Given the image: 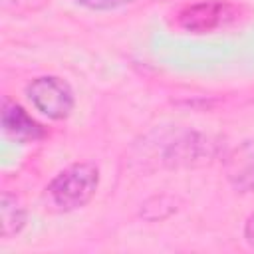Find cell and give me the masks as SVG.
<instances>
[{"label": "cell", "mask_w": 254, "mask_h": 254, "mask_svg": "<svg viewBox=\"0 0 254 254\" xmlns=\"http://www.w3.org/2000/svg\"><path fill=\"white\" fill-rule=\"evenodd\" d=\"M97 187H99V169L93 163L81 161L60 171L46 187V194L58 210L71 212L85 206L95 196Z\"/></svg>", "instance_id": "1"}, {"label": "cell", "mask_w": 254, "mask_h": 254, "mask_svg": "<svg viewBox=\"0 0 254 254\" xmlns=\"http://www.w3.org/2000/svg\"><path fill=\"white\" fill-rule=\"evenodd\" d=\"M220 141L202 135L198 131H175L161 147V165L169 169L179 167H202L212 163L220 155Z\"/></svg>", "instance_id": "2"}, {"label": "cell", "mask_w": 254, "mask_h": 254, "mask_svg": "<svg viewBox=\"0 0 254 254\" xmlns=\"http://www.w3.org/2000/svg\"><path fill=\"white\" fill-rule=\"evenodd\" d=\"M26 95L36 111L54 121L67 119L75 107V97L69 83L58 75H42L32 79L26 87Z\"/></svg>", "instance_id": "3"}, {"label": "cell", "mask_w": 254, "mask_h": 254, "mask_svg": "<svg viewBox=\"0 0 254 254\" xmlns=\"http://www.w3.org/2000/svg\"><path fill=\"white\" fill-rule=\"evenodd\" d=\"M238 8L226 0H204L185 6L177 14V24L190 34H208L218 28H224L236 20Z\"/></svg>", "instance_id": "4"}, {"label": "cell", "mask_w": 254, "mask_h": 254, "mask_svg": "<svg viewBox=\"0 0 254 254\" xmlns=\"http://www.w3.org/2000/svg\"><path fill=\"white\" fill-rule=\"evenodd\" d=\"M0 123L6 137L14 141H38L46 135V129L16 101L4 97L2 109H0Z\"/></svg>", "instance_id": "5"}, {"label": "cell", "mask_w": 254, "mask_h": 254, "mask_svg": "<svg viewBox=\"0 0 254 254\" xmlns=\"http://www.w3.org/2000/svg\"><path fill=\"white\" fill-rule=\"evenodd\" d=\"M226 177L238 192L254 190V141H244L226 157Z\"/></svg>", "instance_id": "6"}, {"label": "cell", "mask_w": 254, "mask_h": 254, "mask_svg": "<svg viewBox=\"0 0 254 254\" xmlns=\"http://www.w3.org/2000/svg\"><path fill=\"white\" fill-rule=\"evenodd\" d=\"M0 236L4 240L20 234L26 226V208L20 198L8 190H4L0 198Z\"/></svg>", "instance_id": "7"}, {"label": "cell", "mask_w": 254, "mask_h": 254, "mask_svg": "<svg viewBox=\"0 0 254 254\" xmlns=\"http://www.w3.org/2000/svg\"><path fill=\"white\" fill-rule=\"evenodd\" d=\"M177 208H179V198H175L173 194H155L141 204L139 216L149 222H161L171 214H175Z\"/></svg>", "instance_id": "8"}, {"label": "cell", "mask_w": 254, "mask_h": 254, "mask_svg": "<svg viewBox=\"0 0 254 254\" xmlns=\"http://www.w3.org/2000/svg\"><path fill=\"white\" fill-rule=\"evenodd\" d=\"M81 6L89 8V10H97V12H103V10H115V8H121L125 4H131L133 0H77Z\"/></svg>", "instance_id": "9"}, {"label": "cell", "mask_w": 254, "mask_h": 254, "mask_svg": "<svg viewBox=\"0 0 254 254\" xmlns=\"http://www.w3.org/2000/svg\"><path fill=\"white\" fill-rule=\"evenodd\" d=\"M244 238L250 246H254V214H250L246 218V224H244Z\"/></svg>", "instance_id": "10"}]
</instances>
